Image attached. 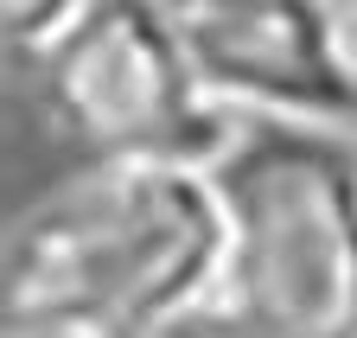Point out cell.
<instances>
[{"label":"cell","mask_w":357,"mask_h":338,"mask_svg":"<svg viewBox=\"0 0 357 338\" xmlns=\"http://www.w3.org/2000/svg\"><path fill=\"white\" fill-rule=\"evenodd\" d=\"M217 281L160 338H357V147L294 115H230Z\"/></svg>","instance_id":"7a4b0ae2"},{"label":"cell","mask_w":357,"mask_h":338,"mask_svg":"<svg viewBox=\"0 0 357 338\" xmlns=\"http://www.w3.org/2000/svg\"><path fill=\"white\" fill-rule=\"evenodd\" d=\"M217 109L357 121V38L332 0H166Z\"/></svg>","instance_id":"277c9868"},{"label":"cell","mask_w":357,"mask_h":338,"mask_svg":"<svg viewBox=\"0 0 357 338\" xmlns=\"http://www.w3.org/2000/svg\"><path fill=\"white\" fill-rule=\"evenodd\" d=\"M351 38H357V13H351Z\"/></svg>","instance_id":"52a82bcc"},{"label":"cell","mask_w":357,"mask_h":338,"mask_svg":"<svg viewBox=\"0 0 357 338\" xmlns=\"http://www.w3.org/2000/svg\"><path fill=\"white\" fill-rule=\"evenodd\" d=\"M7 338H102V332H83V325H20V319H7Z\"/></svg>","instance_id":"8992f818"},{"label":"cell","mask_w":357,"mask_h":338,"mask_svg":"<svg viewBox=\"0 0 357 338\" xmlns=\"http://www.w3.org/2000/svg\"><path fill=\"white\" fill-rule=\"evenodd\" d=\"M96 0H0V38L20 64H38Z\"/></svg>","instance_id":"5b68a950"},{"label":"cell","mask_w":357,"mask_h":338,"mask_svg":"<svg viewBox=\"0 0 357 338\" xmlns=\"http://www.w3.org/2000/svg\"><path fill=\"white\" fill-rule=\"evenodd\" d=\"M223 236L211 160H83L7 230V319L160 338L217 281Z\"/></svg>","instance_id":"6da1fadb"},{"label":"cell","mask_w":357,"mask_h":338,"mask_svg":"<svg viewBox=\"0 0 357 338\" xmlns=\"http://www.w3.org/2000/svg\"><path fill=\"white\" fill-rule=\"evenodd\" d=\"M38 96L83 160H211L230 135L166 0H96L38 64Z\"/></svg>","instance_id":"3957f363"}]
</instances>
